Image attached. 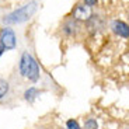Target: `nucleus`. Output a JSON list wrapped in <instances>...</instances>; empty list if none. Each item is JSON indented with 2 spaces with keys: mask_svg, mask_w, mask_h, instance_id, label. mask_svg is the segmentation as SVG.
<instances>
[{
  "mask_svg": "<svg viewBox=\"0 0 129 129\" xmlns=\"http://www.w3.org/2000/svg\"><path fill=\"white\" fill-rule=\"evenodd\" d=\"M112 31L115 32L116 35L122 37V38H129V25L121 20H115L112 23Z\"/></svg>",
  "mask_w": 129,
  "mask_h": 129,
  "instance_id": "5",
  "label": "nucleus"
},
{
  "mask_svg": "<svg viewBox=\"0 0 129 129\" xmlns=\"http://www.w3.org/2000/svg\"><path fill=\"white\" fill-rule=\"evenodd\" d=\"M37 11V2H31V3L25 4V6L17 9L16 11L10 13L9 16L4 17V23L6 24H20L27 21L28 18H31L32 14Z\"/></svg>",
  "mask_w": 129,
  "mask_h": 129,
  "instance_id": "2",
  "label": "nucleus"
},
{
  "mask_svg": "<svg viewBox=\"0 0 129 129\" xmlns=\"http://www.w3.org/2000/svg\"><path fill=\"white\" fill-rule=\"evenodd\" d=\"M3 52H4V48H3L2 45H0V56H2V53H3Z\"/></svg>",
  "mask_w": 129,
  "mask_h": 129,
  "instance_id": "12",
  "label": "nucleus"
},
{
  "mask_svg": "<svg viewBox=\"0 0 129 129\" xmlns=\"http://www.w3.org/2000/svg\"><path fill=\"white\" fill-rule=\"evenodd\" d=\"M97 2H98V0H84V4H87V6L93 7V6H95Z\"/></svg>",
  "mask_w": 129,
  "mask_h": 129,
  "instance_id": "11",
  "label": "nucleus"
},
{
  "mask_svg": "<svg viewBox=\"0 0 129 129\" xmlns=\"http://www.w3.org/2000/svg\"><path fill=\"white\" fill-rule=\"evenodd\" d=\"M9 93V83L3 79H0V100Z\"/></svg>",
  "mask_w": 129,
  "mask_h": 129,
  "instance_id": "9",
  "label": "nucleus"
},
{
  "mask_svg": "<svg viewBox=\"0 0 129 129\" xmlns=\"http://www.w3.org/2000/svg\"><path fill=\"white\" fill-rule=\"evenodd\" d=\"M84 129H98V122L95 118H87L84 121Z\"/></svg>",
  "mask_w": 129,
  "mask_h": 129,
  "instance_id": "8",
  "label": "nucleus"
},
{
  "mask_svg": "<svg viewBox=\"0 0 129 129\" xmlns=\"http://www.w3.org/2000/svg\"><path fill=\"white\" fill-rule=\"evenodd\" d=\"M20 73L31 81H37L39 79V66L28 52H24L20 59Z\"/></svg>",
  "mask_w": 129,
  "mask_h": 129,
  "instance_id": "1",
  "label": "nucleus"
},
{
  "mask_svg": "<svg viewBox=\"0 0 129 129\" xmlns=\"http://www.w3.org/2000/svg\"><path fill=\"white\" fill-rule=\"evenodd\" d=\"M66 129H81L79 122L76 119H68L66 121Z\"/></svg>",
  "mask_w": 129,
  "mask_h": 129,
  "instance_id": "10",
  "label": "nucleus"
},
{
  "mask_svg": "<svg viewBox=\"0 0 129 129\" xmlns=\"http://www.w3.org/2000/svg\"><path fill=\"white\" fill-rule=\"evenodd\" d=\"M38 94L39 93L35 87H29V88H27L25 93H24V98H25L28 103H34V100L38 97Z\"/></svg>",
  "mask_w": 129,
  "mask_h": 129,
  "instance_id": "6",
  "label": "nucleus"
},
{
  "mask_svg": "<svg viewBox=\"0 0 129 129\" xmlns=\"http://www.w3.org/2000/svg\"><path fill=\"white\" fill-rule=\"evenodd\" d=\"M0 45L4 49H14L16 48V34L13 29L3 28L0 31Z\"/></svg>",
  "mask_w": 129,
  "mask_h": 129,
  "instance_id": "4",
  "label": "nucleus"
},
{
  "mask_svg": "<svg viewBox=\"0 0 129 129\" xmlns=\"http://www.w3.org/2000/svg\"><path fill=\"white\" fill-rule=\"evenodd\" d=\"M72 16L76 21H88L93 17V10L87 4H77L72 11Z\"/></svg>",
  "mask_w": 129,
  "mask_h": 129,
  "instance_id": "3",
  "label": "nucleus"
},
{
  "mask_svg": "<svg viewBox=\"0 0 129 129\" xmlns=\"http://www.w3.org/2000/svg\"><path fill=\"white\" fill-rule=\"evenodd\" d=\"M76 28H77L76 20H72V21L66 23V25H64V32H66L68 35H73L74 32H76Z\"/></svg>",
  "mask_w": 129,
  "mask_h": 129,
  "instance_id": "7",
  "label": "nucleus"
},
{
  "mask_svg": "<svg viewBox=\"0 0 129 129\" xmlns=\"http://www.w3.org/2000/svg\"><path fill=\"white\" fill-rule=\"evenodd\" d=\"M123 129H129V126H126V128H123Z\"/></svg>",
  "mask_w": 129,
  "mask_h": 129,
  "instance_id": "13",
  "label": "nucleus"
}]
</instances>
